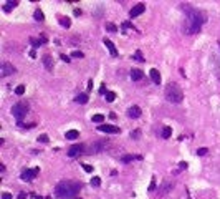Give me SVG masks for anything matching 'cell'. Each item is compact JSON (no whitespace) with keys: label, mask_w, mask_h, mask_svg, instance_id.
<instances>
[{"label":"cell","mask_w":220,"mask_h":199,"mask_svg":"<svg viewBox=\"0 0 220 199\" xmlns=\"http://www.w3.org/2000/svg\"><path fill=\"white\" fill-rule=\"evenodd\" d=\"M30 57H32V58H37V52H35V50H32V52H30Z\"/></svg>","instance_id":"44"},{"label":"cell","mask_w":220,"mask_h":199,"mask_svg":"<svg viewBox=\"0 0 220 199\" xmlns=\"http://www.w3.org/2000/svg\"><path fill=\"white\" fill-rule=\"evenodd\" d=\"M104 121V114H95L93 116V123H103Z\"/></svg>","instance_id":"24"},{"label":"cell","mask_w":220,"mask_h":199,"mask_svg":"<svg viewBox=\"0 0 220 199\" xmlns=\"http://www.w3.org/2000/svg\"><path fill=\"white\" fill-rule=\"evenodd\" d=\"M134 60H137V61H146L143 57V53H141V50H137L136 53H134Z\"/></svg>","instance_id":"28"},{"label":"cell","mask_w":220,"mask_h":199,"mask_svg":"<svg viewBox=\"0 0 220 199\" xmlns=\"http://www.w3.org/2000/svg\"><path fill=\"white\" fill-rule=\"evenodd\" d=\"M172 188H174V182H167V184L164 186L162 189H161V194H165L167 191H169V189H172Z\"/></svg>","instance_id":"26"},{"label":"cell","mask_w":220,"mask_h":199,"mask_svg":"<svg viewBox=\"0 0 220 199\" xmlns=\"http://www.w3.org/2000/svg\"><path fill=\"white\" fill-rule=\"evenodd\" d=\"M141 113H143V111H141V108H139V106H136V104L131 106V108L127 110V116H129V118H139Z\"/></svg>","instance_id":"11"},{"label":"cell","mask_w":220,"mask_h":199,"mask_svg":"<svg viewBox=\"0 0 220 199\" xmlns=\"http://www.w3.org/2000/svg\"><path fill=\"white\" fill-rule=\"evenodd\" d=\"M134 159V156H129V154H127V156H123V161L124 163H129V161H133Z\"/></svg>","instance_id":"35"},{"label":"cell","mask_w":220,"mask_h":199,"mask_svg":"<svg viewBox=\"0 0 220 199\" xmlns=\"http://www.w3.org/2000/svg\"><path fill=\"white\" fill-rule=\"evenodd\" d=\"M81 153H83V146H81V144H73V146L68 149V156H70V158H75V156L81 154Z\"/></svg>","instance_id":"9"},{"label":"cell","mask_w":220,"mask_h":199,"mask_svg":"<svg viewBox=\"0 0 220 199\" xmlns=\"http://www.w3.org/2000/svg\"><path fill=\"white\" fill-rule=\"evenodd\" d=\"M75 15H76V17H79V15H81V10H79V9H75Z\"/></svg>","instance_id":"45"},{"label":"cell","mask_w":220,"mask_h":199,"mask_svg":"<svg viewBox=\"0 0 220 199\" xmlns=\"http://www.w3.org/2000/svg\"><path fill=\"white\" fill-rule=\"evenodd\" d=\"M88 100H89V98H88V93H79V95L76 96V100H75V101L79 103V104H86Z\"/></svg>","instance_id":"17"},{"label":"cell","mask_w":220,"mask_h":199,"mask_svg":"<svg viewBox=\"0 0 220 199\" xmlns=\"http://www.w3.org/2000/svg\"><path fill=\"white\" fill-rule=\"evenodd\" d=\"M27 113H28V103H25V101L15 103L12 108V114H13V118L18 120V123H22V120L27 116Z\"/></svg>","instance_id":"4"},{"label":"cell","mask_w":220,"mask_h":199,"mask_svg":"<svg viewBox=\"0 0 220 199\" xmlns=\"http://www.w3.org/2000/svg\"><path fill=\"white\" fill-rule=\"evenodd\" d=\"M187 166H189V164H187L185 161L179 163V169H177V171H184V169H187Z\"/></svg>","instance_id":"33"},{"label":"cell","mask_w":220,"mask_h":199,"mask_svg":"<svg viewBox=\"0 0 220 199\" xmlns=\"http://www.w3.org/2000/svg\"><path fill=\"white\" fill-rule=\"evenodd\" d=\"M114 100H116V93H114V91H108V93H106V101H108V103H113Z\"/></svg>","instance_id":"23"},{"label":"cell","mask_w":220,"mask_h":199,"mask_svg":"<svg viewBox=\"0 0 220 199\" xmlns=\"http://www.w3.org/2000/svg\"><path fill=\"white\" fill-rule=\"evenodd\" d=\"M106 144H108L106 141H103V143H96V144H93V146L89 148V154H93V153H99L101 149H104V148H106Z\"/></svg>","instance_id":"12"},{"label":"cell","mask_w":220,"mask_h":199,"mask_svg":"<svg viewBox=\"0 0 220 199\" xmlns=\"http://www.w3.org/2000/svg\"><path fill=\"white\" fill-rule=\"evenodd\" d=\"M149 75H151V78H152V81L156 83V85H159V83H161V75H159V70L152 68V70L149 71Z\"/></svg>","instance_id":"13"},{"label":"cell","mask_w":220,"mask_h":199,"mask_svg":"<svg viewBox=\"0 0 220 199\" xmlns=\"http://www.w3.org/2000/svg\"><path fill=\"white\" fill-rule=\"evenodd\" d=\"M75 199H81V198H75Z\"/></svg>","instance_id":"46"},{"label":"cell","mask_w":220,"mask_h":199,"mask_svg":"<svg viewBox=\"0 0 220 199\" xmlns=\"http://www.w3.org/2000/svg\"><path fill=\"white\" fill-rule=\"evenodd\" d=\"M66 139H78L79 138V131H76V130H70V131H66Z\"/></svg>","instance_id":"18"},{"label":"cell","mask_w":220,"mask_h":199,"mask_svg":"<svg viewBox=\"0 0 220 199\" xmlns=\"http://www.w3.org/2000/svg\"><path fill=\"white\" fill-rule=\"evenodd\" d=\"M99 93H101V95L108 93V91H106V85H104V83H103V85H101V88H99Z\"/></svg>","instance_id":"38"},{"label":"cell","mask_w":220,"mask_h":199,"mask_svg":"<svg viewBox=\"0 0 220 199\" xmlns=\"http://www.w3.org/2000/svg\"><path fill=\"white\" fill-rule=\"evenodd\" d=\"M123 27H124V28H134L131 22H124V23H123Z\"/></svg>","instance_id":"37"},{"label":"cell","mask_w":220,"mask_h":199,"mask_svg":"<svg viewBox=\"0 0 220 199\" xmlns=\"http://www.w3.org/2000/svg\"><path fill=\"white\" fill-rule=\"evenodd\" d=\"M2 199H12V194H10V192H3V194H2Z\"/></svg>","instance_id":"39"},{"label":"cell","mask_w":220,"mask_h":199,"mask_svg":"<svg viewBox=\"0 0 220 199\" xmlns=\"http://www.w3.org/2000/svg\"><path fill=\"white\" fill-rule=\"evenodd\" d=\"M30 43L33 45V47L37 48L40 45H43V43H47V37H40V38H30Z\"/></svg>","instance_id":"14"},{"label":"cell","mask_w":220,"mask_h":199,"mask_svg":"<svg viewBox=\"0 0 220 199\" xmlns=\"http://www.w3.org/2000/svg\"><path fill=\"white\" fill-rule=\"evenodd\" d=\"M156 189V178H152V181H151V186H149V191H154Z\"/></svg>","instance_id":"36"},{"label":"cell","mask_w":220,"mask_h":199,"mask_svg":"<svg viewBox=\"0 0 220 199\" xmlns=\"http://www.w3.org/2000/svg\"><path fill=\"white\" fill-rule=\"evenodd\" d=\"M38 173H40L38 168H33V169H25L23 173H22V176H20V178H22V181H27V182H28V181H32L35 176H37V174H38Z\"/></svg>","instance_id":"5"},{"label":"cell","mask_w":220,"mask_h":199,"mask_svg":"<svg viewBox=\"0 0 220 199\" xmlns=\"http://www.w3.org/2000/svg\"><path fill=\"white\" fill-rule=\"evenodd\" d=\"M207 153H209L207 148H199V149H197V154H199V156H205Z\"/></svg>","instance_id":"31"},{"label":"cell","mask_w":220,"mask_h":199,"mask_svg":"<svg viewBox=\"0 0 220 199\" xmlns=\"http://www.w3.org/2000/svg\"><path fill=\"white\" fill-rule=\"evenodd\" d=\"M43 65H45V68H47L48 71H51L53 70V58L50 57V55L43 57Z\"/></svg>","instance_id":"15"},{"label":"cell","mask_w":220,"mask_h":199,"mask_svg":"<svg viewBox=\"0 0 220 199\" xmlns=\"http://www.w3.org/2000/svg\"><path fill=\"white\" fill-rule=\"evenodd\" d=\"M161 136H162L164 139L171 138V136H172V128H171V126H164V128H162V133H161Z\"/></svg>","instance_id":"19"},{"label":"cell","mask_w":220,"mask_h":199,"mask_svg":"<svg viewBox=\"0 0 220 199\" xmlns=\"http://www.w3.org/2000/svg\"><path fill=\"white\" fill-rule=\"evenodd\" d=\"M17 5H18V2H7V3L3 5V10H5V12H10L12 9H15Z\"/></svg>","instance_id":"22"},{"label":"cell","mask_w":220,"mask_h":199,"mask_svg":"<svg viewBox=\"0 0 220 199\" xmlns=\"http://www.w3.org/2000/svg\"><path fill=\"white\" fill-rule=\"evenodd\" d=\"M33 17H35V20H38V22H43V20H45V15H43V12L40 9H37L33 12Z\"/></svg>","instance_id":"20"},{"label":"cell","mask_w":220,"mask_h":199,"mask_svg":"<svg viewBox=\"0 0 220 199\" xmlns=\"http://www.w3.org/2000/svg\"><path fill=\"white\" fill-rule=\"evenodd\" d=\"M89 90H93V80L88 81V91H89Z\"/></svg>","instance_id":"42"},{"label":"cell","mask_w":220,"mask_h":199,"mask_svg":"<svg viewBox=\"0 0 220 199\" xmlns=\"http://www.w3.org/2000/svg\"><path fill=\"white\" fill-rule=\"evenodd\" d=\"M98 130L103 133H111V134H116V133H119V128L114 126V124H101V126H98Z\"/></svg>","instance_id":"7"},{"label":"cell","mask_w":220,"mask_h":199,"mask_svg":"<svg viewBox=\"0 0 220 199\" xmlns=\"http://www.w3.org/2000/svg\"><path fill=\"white\" fill-rule=\"evenodd\" d=\"M144 10H146V5H144V3H137V5H134L133 9H131V12H129V15H131V17H139V15H141V13H143Z\"/></svg>","instance_id":"8"},{"label":"cell","mask_w":220,"mask_h":199,"mask_svg":"<svg viewBox=\"0 0 220 199\" xmlns=\"http://www.w3.org/2000/svg\"><path fill=\"white\" fill-rule=\"evenodd\" d=\"M143 76H144V73L141 71V70H131V78H133L134 81H139V80H143Z\"/></svg>","instance_id":"16"},{"label":"cell","mask_w":220,"mask_h":199,"mask_svg":"<svg viewBox=\"0 0 220 199\" xmlns=\"http://www.w3.org/2000/svg\"><path fill=\"white\" fill-rule=\"evenodd\" d=\"M205 22V13L199 10H190L187 15V30L190 33H197L200 30L202 23Z\"/></svg>","instance_id":"2"},{"label":"cell","mask_w":220,"mask_h":199,"mask_svg":"<svg viewBox=\"0 0 220 199\" xmlns=\"http://www.w3.org/2000/svg\"><path fill=\"white\" fill-rule=\"evenodd\" d=\"M15 93H17L18 96H22L23 93H25V85H18L17 88H15Z\"/></svg>","instance_id":"27"},{"label":"cell","mask_w":220,"mask_h":199,"mask_svg":"<svg viewBox=\"0 0 220 199\" xmlns=\"http://www.w3.org/2000/svg\"><path fill=\"white\" fill-rule=\"evenodd\" d=\"M139 134H141L139 131H133L131 133V138H139Z\"/></svg>","instance_id":"40"},{"label":"cell","mask_w":220,"mask_h":199,"mask_svg":"<svg viewBox=\"0 0 220 199\" xmlns=\"http://www.w3.org/2000/svg\"><path fill=\"white\" fill-rule=\"evenodd\" d=\"M83 169L86 171V173H91V171H93V166H91V164H83Z\"/></svg>","instance_id":"34"},{"label":"cell","mask_w":220,"mask_h":199,"mask_svg":"<svg viewBox=\"0 0 220 199\" xmlns=\"http://www.w3.org/2000/svg\"><path fill=\"white\" fill-rule=\"evenodd\" d=\"M106 30H109V32H118V27H116L114 23H106Z\"/></svg>","instance_id":"29"},{"label":"cell","mask_w":220,"mask_h":199,"mask_svg":"<svg viewBox=\"0 0 220 199\" xmlns=\"http://www.w3.org/2000/svg\"><path fill=\"white\" fill-rule=\"evenodd\" d=\"M99 184H101V178H99V176H93V179H91V186L98 188Z\"/></svg>","instance_id":"25"},{"label":"cell","mask_w":220,"mask_h":199,"mask_svg":"<svg viewBox=\"0 0 220 199\" xmlns=\"http://www.w3.org/2000/svg\"><path fill=\"white\" fill-rule=\"evenodd\" d=\"M60 25H61V27H65V28H70L71 22H70L68 17H60Z\"/></svg>","instance_id":"21"},{"label":"cell","mask_w":220,"mask_h":199,"mask_svg":"<svg viewBox=\"0 0 220 199\" xmlns=\"http://www.w3.org/2000/svg\"><path fill=\"white\" fill-rule=\"evenodd\" d=\"M12 73H15V66L12 65V63H9V61H3L2 66H0V75L9 76V75H12Z\"/></svg>","instance_id":"6"},{"label":"cell","mask_w":220,"mask_h":199,"mask_svg":"<svg viewBox=\"0 0 220 199\" xmlns=\"http://www.w3.org/2000/svg\"><path fill=\"white\" fill-rule=\"evenodd\" d=\"M17 199H27V192H20Z\"/></svg>","instance_id":"41"},{"label":"cell","mask_w":220,"mask_h":199,"mask_svg":"<svg viewBox=\"0 0 220 199\" xmlns=\"http://www.w3.org/2000/svg\"><path fill=\"white\" fill-rule=\"evenodd\" d=\"M81 191V184L75 182V181H61L58 182L55 188V196L58 199H75L73 196H76Z\"/></svg>","instance_id":"1"},{"label":"cell","mask_w":220,"mask_h":199,"mask_svg":"<svg viewBox=\"0 0 220 199\" xmlns=\"http://www.w3.org/2000/svg\"><path fill=\"white\" fill-rule=\"evenodd\" d=\"M71 57H73V58H83V57H85V53H83V52H79V50H75V52L71 53Z\"/></svg>","instance_id":"30"},{"label":"cell","mask_w":220,"mask_h":199,"mask_svg":"<svg viewBox=\"0 0 220 199\" xmlns=\"http://www.w3.org/2000/svg\"><path fill=\"white\" fill-rule=\"evenodd\" d=\"M38 141L40 143H48V134H40V136H38Z\"/></svg>","instance_id":"32"},{"label":"cell","mask_w":220,"mask_h":199,"mask_svg":"<svg viewBox=\"0 0 220 199\" xmlns=\"http://www.w3.org/2000/svg\"><path fill=\"white\" fill-rule=\"evenodd\" d=\"M165 98L171 101V103H181L184 100V93H182L181 86L177 83H169L165 86Z\"/></svg>","instance_id":"3"},{"label":"cell","mask_w":220,"mask_h":199,"mask_svg":"<svg viewBox=\"0 0 220 199\" xmlns=\"http://www.w3.org/2000/svg\"><path fill=\"white\" fill-rule=\"evenodd\" d=\"M104 45L108 47V50H109V53H111V57H118V55H119V52L116 50L114 43H113L111 40H108V38H104Z\"/></svg>","instance_id":"10"},{"label":"cell","mask_w":220,"mask_h":199,"mask_svg":"<svg viewBox=\"0 0 220 199\" xmlns=\"http://www.w3.org/2000/svg\"><path fill=\"white\" fill-rule=\"evenodd\" d=\"M61 60H63V61H70V57H68V55H61Z\"/></svg>","instance_id":"43"}]
</instances>
